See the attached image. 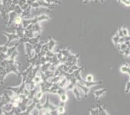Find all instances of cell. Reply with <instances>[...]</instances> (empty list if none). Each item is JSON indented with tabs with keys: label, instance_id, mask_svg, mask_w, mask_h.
<instances>
[{
	"label": "cell",
	"instance_id": "cell-1",
	"mask_svg": "<svg viewBox=\"0 0 130 115\" xmlns=\"http://www.w3.org/2000/svg\"><path fill=\"white\" fill-rule=\"evenodd\" d=\"M120 70L122 72H124V73H128L129 75L130 76V67L128 65H124L120 68Z\"/></svg>",
	"mask_w": 130,
	"mask_h": 115
},
{
	"label": "cell",
	"instance_id": "cell-2",
	"mask_svg": "<svg viewBox=\"0 0 130 115\" xmlns=\"http://www.w3.org/2000/svg\"><path fill=\"white\" fill-rule=\"evenodd\" d=\"M120 3L123 4L124 5H126V6H130V0H120Z\"/></svg>",
	"mask_w": 130,
	"mask_h": 115
},
{
	"label": "cell",
	"instance_id": "cell-3",
	"mask_svg": "<svg viewBox=\"0 0 130 115\" xmlns=\"http://www.w3.org/2000/svg\"><path fill=\"white\" fill-rule=\"evenodd\" d=\"M14 22H15V23H16V24H20V23L22 22V19H21V17H16L15 18V19H14Z\"/></svg>",
	"mask_w": 130,
	"mask_h": 115
},
{
	"label": "cell",
	"instance_id": "cell-4",
	"mask_svg": "<svg viewBox=\"0 0 130 115\" xmlns=\"http://www.w3.org/2000/svg\"><path fill=\"white\" fill-rule=\"evenodd\" d=\"M40 7V5H39V4L37 2V1L35 2L34 3L32 4V5H31V7H33V8H37V7Z\"/></svg>",
	"mask_w": 130,
	"mask_h": 115
},
{
	"label": "cell",
	"instance_id": "cell-5",
	"mask_svg": "<svg viewBox=\"0 0 130 115\" xmlns=\"http://www.w3.org/2000/svg\"><path fill=\"white\" fill-rule=\"evenodd\" d=\"M130 91V81H129L126 85V92L128 93Z\"/></svg>",
	"mask_w": 130,
	"mask_h": 115
},
{
	"label": "cell",
	"instance_id": "cell-6",
	"mask_svg": "<svg viewBox=\"0 0 130 115\" xmlns=\"http://www.w3.org/2000/svg\"><path fill=\"white\" fill-rule=\"evenodd\" d=\"M122 32H123L124 36H128V30H127L126 28H122Z\"/></svg>",
	"mask_w": 130,
	"mask_h": 115
},
{
	"label": "cell",
	"instance_id": "cell-7",
	"mask_svg": "<svg viewBox=\"0 0 130 115\" xmlns=\"http://www.w3.org/2000/svg\"><path fill=\"white\" fill-rule=\"evenodd\" d=\"M25 4H26V0H20L19 1V4L20 6H22Z\"/></svg>",
	"mask_w": 130,
	"mask_h": 115
},
{
	"label": "cell",
	"instance_id": "cell-8",
	"mask_svg": "<svg viewBox=\"0 0 130 115\" xmlns=\"http://www.w3.org/2000/svg\"><path fill=\"white\" fill-rule=\"evenodd\" d=\"M87 80L92 81V76H88L87 77Z\"/></svg>",
	"mask_w": 130,
	"mask_h": 115
},
{
	"label": "cell",
	"instance_id": "cell-9",
	"mask_svg": "<svg viewBox=\"0 0 130 115\" xmlns=\"http://www.w3.org/2000/svg\"><path fill=\"white\" fill-rule=\"evenodd\" d=\"M84 2V3H87V2H88L90 1V0H83Z\"/></svg>",
	"mask_w": 130,
	"mask_h": 115
},
{
	"label": "cell",
	"instance_id": "cell-10",
	"mask_svg": "<svg viewBox=\"0 0 130 115\" xmlns=\"http://www.w3.org/2000/svg\"><path fill=\"white\" fill-rule=\"evenodd\" d=\"M118 2H120V0H118Z\"/></svg>",
	"mask_w": 130,
	"mask_h": 115
}]
</instances>
